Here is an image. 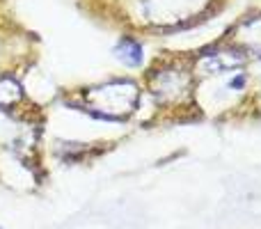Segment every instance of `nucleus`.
Here are the masks:
<instances>
[{"label": "nucleus", "mask_w": 261, "mask_h": 229, "mask_svg": "<svg viewBox=\"0 0 261 229\" xmlns=\"http://www.w3.org/2000/svg\"><path fill=\"white\" fill-rule=\"evenodd\" d=\"M90 99L108 115L130 113L135 101H138V90L130 83H110L101 90H94L90 94Z\"/></svg>", "instance_id": "f257e3e1"}, {"label": "nucleus", "mask_w": 261, "mask_h": 229, "mask_svg": "<svg viewBox=\"0 0 261 229\" xmlns=\"http://www.w3.org/2000/svg\"><path fill=\"white\" fill-rule=\"evenodd\" d=\"M21 96V87L12 81V78H3L0 81V106H9Z\"/></svg>", "instance_id": "7ed1b4c3"}, {"label": "nucleus", "mask_w": 261, "mask_h": 229, "mask_svg": "<svg viewBox=\"0 0 261 229\" xmlns=\"http://www.w3.org/2000/svg\"><path fill=\"white\" fill-rule=\"evenodd\" d=\"M115 53H117V58L122 60L126 67H138V64L142 62V46L135 39H130V37H124V39L119 41Z\"/></svg>", "instance_id": "f03ea898"}]
</instances>
